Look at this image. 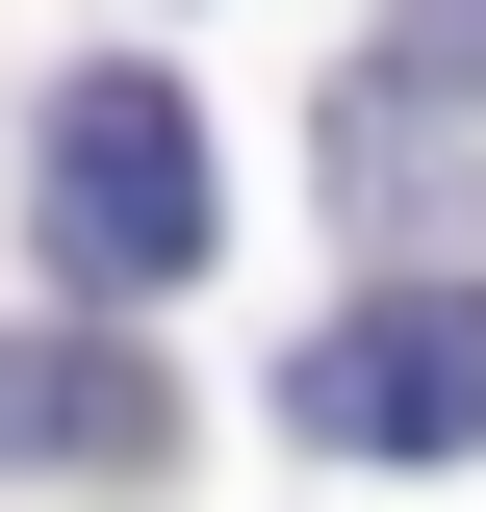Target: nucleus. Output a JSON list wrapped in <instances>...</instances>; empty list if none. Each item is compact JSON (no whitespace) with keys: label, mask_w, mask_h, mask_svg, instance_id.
Returning <instances> with one entry per match:
<instances>
[{"label":"nucleus","mask_w":486,"mask_h":512,"mask_svg":"<svg viewBox=\"0 0 486 512\" xmlns=\"http://www.w3.org/2000/svg\"><path fill=\"white\" fill-rule=\"evenodd\" d=\"M384 77L410 103H486V0H384Z\"/></svg>","instance_id":"20e7f679"},{"label":"nucleus","mask_w":486,"mask_h":512,"mask_svg":"<svg viewBox=\"0 0 486 512\" xmlns=\"http://www.w3.org/2000/svg\"><path fill=\"white\" fill-rule=\"evenodd\" d=\"M26 231H52V282H77V308H154V282H205V128H180V77H52Z\"/></svg>","instance_id":"f257e3e1"},{"label":"nucleus","mask_w":486,"mask_h":512,"mask_svg":"<svg viewBox=\"0 0 486 512\" xmlns=\"http://www.w3.org/2000/svg\"><path fill=\"white\" fill-rule=\"evenodd\" d=\"M0 461H77V487H154V384L103 333H26L0 359Z\"/></svg>","instance_id":"7ed1b4c3"},{"label":"nucleus","mask_w":486,"mask_h":512,"mask_svg":"<svg viewBox=\"0 0 486 512\" xmlns=\"http://www.w3.org/2000/svg\"><path fill=\"white\" fill-rule=\"evenodd\" d=\"M282 436H307V461H461V436H486V282H461V256L359 282V308L282 359Z\"/></svg>","instance_id":"f03ea898"}]
</instances>
